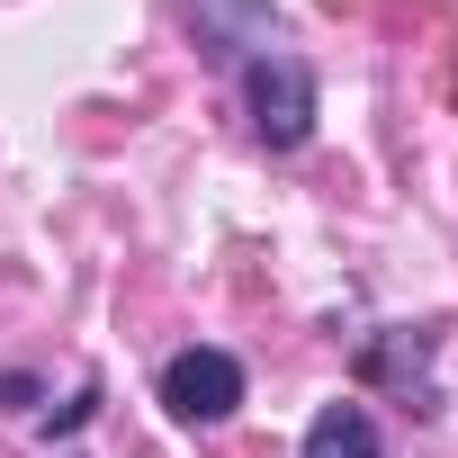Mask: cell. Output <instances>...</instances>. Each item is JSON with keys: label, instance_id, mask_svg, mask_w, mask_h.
Listing matches in <instances>:
<instances>
[{"label": "cell", "instance_id": "obj_1", "mask_svg": "<svg viewBox=\"0 0 458 458\" xmlns=\"http://www.w3.org/2000/svg\"><path fill=\"white\" fill-rule=\"evenodd\" d=\"M243 99H252V135L270 153H297L315 135V72L297 55H279V46L243 55Z\"/></svg>", "mask_w": 458, "mask_h": 458}, {"label": "cell", "instance_id": "obj_2", "mask_svg": "<svg viewBox=\"0 0 458 458\" xmlns=\"http://www.w3.org/2000/svg\"><path fill=\"white\" fill-rule=\"evenodd\" d=\"M162 404H171V422H225L243 404V360L234 351H180L171 369H162Z\"/></svg>", "mask_w": 458, "mask_h": 458}, {"label": "cell", "instance_id": "obj_3", "mask_svg": "<svg viewBox=\"0 0 458 458\" xmlns=\"http://www.w3.org/2000/svg\"><path fill=\"white\" fill-rule=\"evenodd\" d=\"M306 458H386V440H377L369 404H324L306 422Z\"/></svg>", "mask_w": 458, "mask_h": 458}]
</instances>
